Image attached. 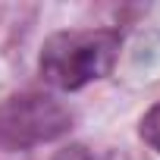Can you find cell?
Wrapping results in <instances>:
<instances>
[{
    "instance_id": "1",
    "label": "cell",
    "mask_w": 160,
    "mask_h": 160,
    "mask_svg": "<svg viewBox=\"0 0 160 160\" xmlns=\"http://www.w3.org/2000/svg\"><path fill=\"white\" fill-rule=\"evenodd\" d=\"M122 35L113 28H66L53 32L38 53V72L57 91H82L110 75L119 60Z\"/></svg>"
},
{
    "instance_id": "2",
    "label": "cell",
    "mask_w": 160,
    "mask_h": 160,
    "mask_svg": "<svg viewBox=\"0 0 160 160\" xmlns=\"http://www.w3.org/2000/svg\"><path fill=\"white\" fill-rule=\"evenodd\" d=\"M72 129V110L47 91H22L0 104V148L32 151L63 138Z\"/></svg>"
},
{
    "instance_id": "3",
    "label": "cell",
    "mask_w": 160,
    "mask_h": 160,
    "mask_svg": "<svg viewBox=\"0 0 160 160\" xmlns=\"http://www.w3.org/2000/svg\"><path fill=\"white\" fill-rule=\"evenodd\" d=\"M138 135H141V141H144L151 151L160 154V101L141 116V122H138Z\"/></svg>"
},
{
    "instance_id": "4",
    "label": "cell",
    "mask_w": 160,
    "mask_h": 160,
    "mask_svg": "<svg viewBox=\"0 0 160 160\" xmlns=\"http://www.w3.org/2000/svg\"><path fill=\"white\" fill-rule=\"evenodd\" d=\"M53 160H107V157L98 154V151H91V148H85V144H69V148H63Z\"/></svg>"
}]
</instances>
